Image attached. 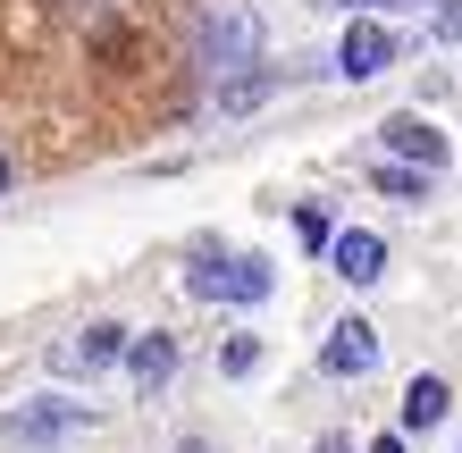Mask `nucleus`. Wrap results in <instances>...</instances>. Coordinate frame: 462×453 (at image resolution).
Here are the masks:
<instances>
[{
    "instance_id": "20e7f679",
    "label": "nucleus",
    "mask_w": 462,
    "mask_h": 453,
    "mask_svg": "<svg viewBox=\"0 0 462 453\" xmlns=\"http://www.w3.org/2000/svg\"><path fill=\"white\" fill-rule=\"evenodd\" d=\"M76 429H93V412L76 403V394H60V403H17L9 412V445H60Z\"/></svg>"
},
{
    "instance_id": "dca6fc26",
    "label": "nucleus",
    "mask_w": 462,
    "mask_h": 453,
    "mask_svg": "<svg viewBox=\"0 0 462 453\" xmlns=\"http://www.w3.org/2000/svg\"><path fill=\"white\" fill-rule=\"evenodd\" d=\"M0 185H9V159H0Z\"/></svg>"
},
{
    "instance_id": "2eb2a0df",
    "label": "nucleus",
    "mask_w": 462,
    "mask_h": 453,
    "mask_svg": "<svg viewBox=\"0 0 462 453\" xmlns=\"http://www.w3.org/2000/svg\"><path fill=\"white\" fill-rule=\"evenodd\" d=\"M177 453H210V445H202V437H185V445H177Z\"/></svg>"
},
{
    "instance_id": "ddd939ff",
    "label": "nucleus",
    "mask_w": 462,
    "mask_h": 453,
    "mask_svg": "<svg viewBox=\"0 0 462 453\" xmlns=\"http://www.w3.org/2000/svg\"><path fill=\"white\" fill-rule=\"evenodd\" d=\"M438 34H446V42H462V0H438Z\"/></svg>"
},
{
    "instance_id": "9d476101",
    "label": "nucleus",
    "mask_w": 462,
    "mask_h": 453,
    "mask_svg": "<svg viewBox=\"0 0 462 453\" xmlns=\"http://www.w3.org/2000/svg\"><path fill=\"white\" fill-rule=\"evenodd\" d=\"M446 412H454L446 378H412V386H403V429H438Z\"/></svg>"
},
{
    "instance_id": "39448f33",
    "label": "nucleus",
    "mask_w": 462,
    "mask_h": 453,
    "mask_svg": "<svg viewBox=\"0 0 462 453\" xmlns=\"http://www.w3.org/2000/svg\"><path fill=\"white\" fill-rule=\"evenodd\" d=\"M395 68V34H387V25H345V42H337V76H345V85H370V76H387Z\"/></svg>"
},
{
    "instance_id": "6e6552de",
    "label": "nucleus",
    "mask_w": 462,
    "mask_h": 453,
    "mask_svg": "<svg viewBox=\"0 0 462 453\" xmlns=\"http://www.w3.org/2000/svg\"><path fill=\"white\" fill-rule=\"evenodd\" d=\"M387 151L403 159V168H420V177L446 168V135H438V126H420V118H387Z\"/></svg>"
},
{
    "instance_id": "f03ea898",
    "label": "nucleus",
    "mask_w": 462,
    "mask_h": 453,
    "mask_svg": "<svg viewBox=\"0 0 462 453\" xmlns=\"http://www.w3.org/2000/svg\"><path fill=\"white\" fill-rule=\"evenodd\" d=\"M194 42H202L210 68H253V59H261V17H253V9H210Z\"/></svg>"
},
{
    "instance_id": "9b49d317",
    "label": "nucleus",
    "mask_w": 462,
    "mask_h": 453,
    "mask_svg": "<svg viewBox=\"0 0 462 453\" xmlns=\"http://www.w3.org/2000/svg\"><path fill=\"white\" fill-rule=\"evenodd\" d=\"M370 185H378L387 202H420V194H429V177H420V168H403V159H378Z\"/></svg>"
},
{
    "instance_id": "f257e3e1",
    "label": "nucleus",
    "mask_w": 462,
    "mask_h": 453,
    "mask_svg": "<svg viewBox=\"0 0 462 453\" xmlns=\"http://www.w3.org/2000/svg\"><path fill=\"white\" fill-rule=\"evenodd\" d=\"M185 285H194L202 303H236V311H253V303H269V260H244V252H202L194 269H185Z\"/></svg>"
},
{
    "instance_id": "4468645a",
    "label": "nucleus",
    "mask_w": 462,
    "mask_h": 453,
    "mask_svg": "<svg viewBox=\"0 0 462 453\" xmlns=\"http://www.w3.org/2000/svg\"><path fill=\"white\" fill-rule=\"evenodd\" d=\"M370 453H403V437H378V445H370Z\"/></svg>"
},
{
    "instance_id": "f8f14e48",
    "label": "nucleus",
    "mask_w": 462,
    "mask_h": 453,
    "mask_svg": "<svg viewBox=\"0 0 462 453\" xmlns=\"http://www.w3.org/2000/svg\"><path fill=\"white\" fill-rule=\"evenodd\" d=\"M269 85H278L269 68H244L236 85H219V110H227V118H236V110H261V101H269Z\"/></svg>"
},
{
    "instance_id": "423d86ee",
    "label": "nucleus",
    "mask_w": 462,
    "mask_h": 453,
    "mask_svg": "<svg viewBox=\"0 0 462 453\" xmlns=\"http://www.w3.org/2000/svg\"><path fill=\"white\" fill-rule=\"evenodd\" d=\"M319 369H328V378H370L378 369V328L370 319H337L328 344H319Z\"/></svg>"
},
{
    "instance_id": "0eeeda50",
    "label": "nucleus",
    "mask_w": 462,
    "mask_h": 453,
    "mask_svg": "<svg viewBox=\"0 0 462 453\" xmlns=\"http://www.w3.org/2000/svg\"><path fill=\"white\" fill-rule=\"evenodd\" d=\"M328 269H337L345 285H378V269H387V244H378L370 227H345V235H328Z\"/></svg>"
},
{
    "instance_id": "7ed1b4c3",
    "label": "nucleus",
    "mask_w": 462,
    "mask_h": 453,
    "mask_svg": "<svg viewBox=\"0 0 462 453\" xmlns=\"http://www.w3.org/2000/svg\"><path fill=\"white\" fill-rule=\"evenodd\" d=\"M118 353H126V328L118 319H93V328H76V336L51 344V369H60V378H93V369H110Z\"/></svg>"
},
{
    "instance_id": "1a4fd4ad",
    "label": "nucleus",
    "mask_w": 462,
    "mask_h": 453,
    "mask_svg": "<svg viewBox=\"0 0 462 453\" xmlns=\"http://www.w3.org/2000/svg\"><path fill=\"white\" fill-rule=\"evenodd\" d=\"M118 361L134 369V386H143V394H160V386L177 378V344H169V336H126Z\"/></svg>"
}]
</instances>
